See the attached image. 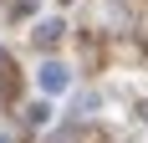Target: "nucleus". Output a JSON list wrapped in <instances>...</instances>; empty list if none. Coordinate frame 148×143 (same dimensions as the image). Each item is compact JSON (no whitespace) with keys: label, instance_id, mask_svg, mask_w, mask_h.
<instances>
[{"label":"nucleus","instance_id":"1","mask_svg":"<svg viewBox=\"0 0 148 143\" xmlns=\"http://www.w3.org/2000/svg\"><path fill=\"white\" fill-rule=\"evenodd\" d=\"M36 92H41V97H66V92H72V67L46 56L41 67H36Z\"/></svg>","mask_w":148,"mask_h":143},{"label":"nucleus","instance_id":"2","mask_svg":"<svg viewBox=\"0 0 148 143\" xmlns=\"http://www.w3.org/2000/svg\"><path fill=\"white\" fill-rule=\"evenodd\" d=\"M61 31H66V21H61V15H46V21H36V31H31V36H36V46H56Z\"/></svg>","mask_w":148,"mask_h":143},{"label":"nucleus","instance_id":"3","mask_svg":"<svg viewBox=\"0 0 148 143\" xmlns=\"http://www.w3.org/2000/svg\"><path fill=\"white\" fill-rule=\"evenodd\" d=\"M26 118L36 123V128H46V123H51V97H41V102H31V107H26Z\"/></svg>","mask_w":148,"mask_h":143},{"label":"nucleus","instance_id":"4","mask_svg":"<svg viewBox=\"0 0 148 143\" xmlns=\"http://www.w3.org/2000/svg\"><path fill=\"white\" fill-rule=\"evenodd\" d=\"M0 143H10V138H5V133H0Z\"/></svg>","mask_w":148,"mask_h":143}]
</instances>
